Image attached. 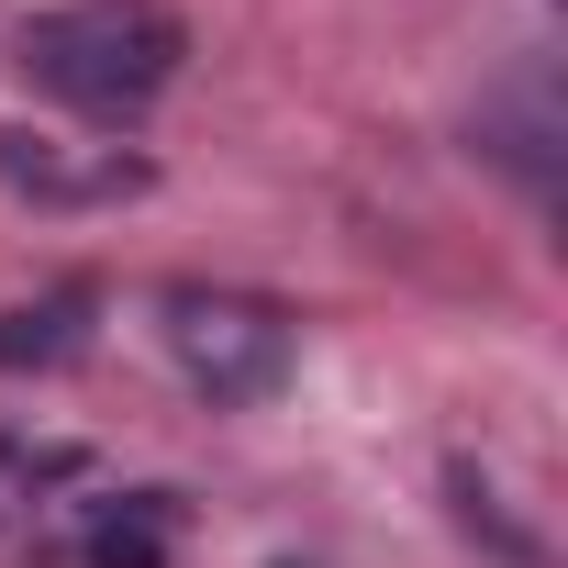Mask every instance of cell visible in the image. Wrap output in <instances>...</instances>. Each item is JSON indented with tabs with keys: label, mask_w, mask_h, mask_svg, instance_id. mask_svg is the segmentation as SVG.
<instances>
[{
	"label": "cell",
	"mask_w": 568,
	"mask_h": 568,
	"mask_svg": "<svg viewBox=\"0 0 568 568\" xmlns=\"http://www.w3.org/2000/svg\"><path fill=\"white\" fill-rule=\"evenodd\" d=\"M12 68L68 112H145L190 68V23L168 0H68L12 34Z\"/></svg>",
	"instance_id": "6da1fadb"
},
{
	"label": "cell",
	"mask_w": 568,
	"mask_h": 568,
	"mask_svg": "<svg viewBox=\"0 0 568 568\" xmlns=\"http://www.w3.org/2000/svg\"><path fill=\"white\" fill-rule=\"evenodd\" d=\"M168 357L212 402H267L291 379V313L256 291H168Z\"/></svg>",
	"instance_id": "7a4b0ae2"
},
{
	"label": "cell",
	"mask_w": 568,
	"mask_h": 568,
	"mask_svg": "<svg viewBox=\"0 0 568 568\" xmlns=\"http://www.w3.org/2000/svg\"><path fill=\"white\" fill-rule=\"evenodd\" d=\"M0 190L34 201V212H123L156 190V156L134 145H79V134H34V123H0Z\"/></svg>",
	"instance_id": "3957f363"
},
{
	"label": "cell",
	"mask_w": 568,
	"mask_h": 568,
	"mask_svg": "<svg viewBox=\"0 0 568 568\" xmlns=\"http://www.w3.org/2000/svg\"><path fill=\"white\" fill-rule=\"evenodd\" d=\"M90 346V291H45V302H12L0 313V368H68Z\"/></svg>",
	"instance_id": "277c9868"
},
{
	"label": "cell",
	"mask_w": 568,
	"mask_h": 568,
	"mask_svg": "<svg viewBox=\"0 0 568 568\" xmlns=\"http://www.w3.org/2000/svg\"><path fill=\"white\" fill-rule=\"evenodd\" d=\"M168 535H179V513H168L156 490H134L123 513L90 524V568H168Z\"/></svg>",
	"instance_id": "5b68a950"
}]
</instances>
